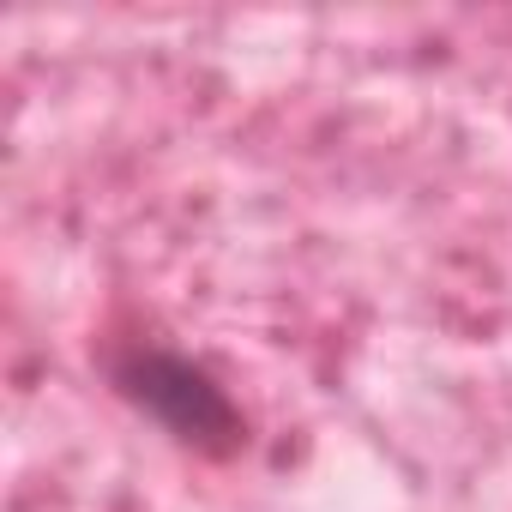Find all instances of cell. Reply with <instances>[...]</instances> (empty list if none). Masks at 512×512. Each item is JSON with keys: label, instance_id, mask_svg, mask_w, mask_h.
Segmentation results:
<instances>
[{"label": "cell", "instance_id": "1", "mask_svg": "<svg viewBox=\"0 0 512 512\" xmlns=\"http://www.w3.org/2000/svg\"><path fill=\"white\" fill-rule=\"evenodd\" d=\"M121 386L157 416V422H169L175 434H229V422H235V410H229V398L187 362V356H169V350H145V356H133L127 368H121Z\"/></svg>", "mask_w": 512, "mask_h": 512}]
</instances>
